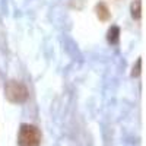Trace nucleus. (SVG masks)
Wrapping results in <instances>:
<instances>
[{
  "label": "nucleus",
  "mask_w": 146,
  "mask_h": 146,
  "mask_svg": "<svg viewBox=\"0 0 146 146\" xmlns=\"http://www.w3.org/2000/svg\"><path fill=\"white\" fill-rule=\"evenodd\" d=\"M41 145V131L36 126L22 124L18 135V146H40Z\"/></svg>",
  "instance_id": "1"
},
{
  "label": "nucleus",
  "mask_w": 146,
  "mask_h": 146,
  "mask_svg": "<svg viewBox=\"0 0 146 146\" xmlns=\"http://www.w3.org/2000/svg\"><path fill=\"white\" fill-rule=\"evenodd\" d=\"M6 98L13 104H22L28 100V89L23 83L18 80H9L5 86Z\"/></svg>",
  "instance_id": "2"
},
{
  "label": "nucleus",
  "mask_w": 146,
  "mask_h": 146,
  "mask_svg": "<svg viewBox=\"0 0 146 146\" xmlns=\"http://www.w3.org/2000/svg\"><path fill=\"white\" fill-rule=\"evenodd\" d=\"M95 12H96V16H98L100 21H104V22H105V21L110 19V9H108V6H107L104 2L96 3Z\"/></svg>",
  "instance_id": "3"
},
{
  "label": "nucleus",
  "mask_w": 146,
  "mask_h": 146,
  "mask_svg": "<svg viewBox=\"0 0 146 146\" xmlns=\"http://www.w3.org/2000/svg\"><path fill=\"white\" fill-rule=\"evenodd\" d=\"M107 40H108L110 44H117L118 40H120V28L113 25L107 32Z\"/></svg>",
  "instance_id": "4"
},
{
  "label": "nucleus",
  "mask_w": 146,
  "mask_h": 146,
  "mask_svg": "<svg viewBox=\"0 0 146 146\" xmlns=\"http://www.w3.org/2000/svg\"><path fill=\"white\" fill-rule=\"evenodd\" d=\"M131 18L133 19H140L142 16V5H140V0H135V2L131 3Z\"/></svg>",
  "instance_id": "5"
},
{
  "label": "nucleus",
  "mask_w": 146,
  "mask_h": 146,
  "mask_svg": "<svg viewBox=\"0 0 146 146\" xmlns=\"http://www.w3.org/2000/svg\"><path fill=\"white\" fill-rule=\"evenodd\" d=\"M140 66H142V60L139 58L136 62V66L133 67V72H131V76H139L140 75Z\"/></svg>",
  "instance_id": "6"
}]
</instances>
